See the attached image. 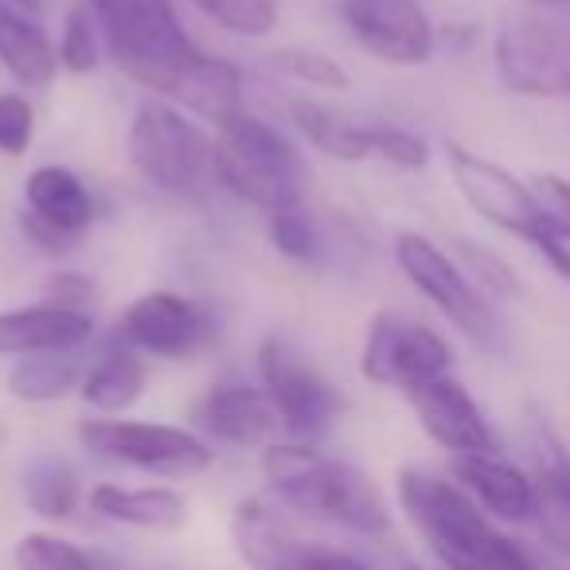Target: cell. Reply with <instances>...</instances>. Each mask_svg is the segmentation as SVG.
<instances>
[{"instance_id": "cell-13", "label": "cell", "mask_w": 570, "mask_h": 570, "mask_svg": "<svg viewBox=\"0 0 570 570\" xmlns=\"http://www.w3.org/2000/svg\"><path fill=\"white\" fill-rule=\"evenodd\" d=\"M118 344L157 360H191L215 341V321L199 302L173 289H149L118 321Z\"/></svg>"}, {"instance_id": "cell-15", "label": "cell", "mask_w": 570, "mask_h": 570, "mask_svg": "<svg viewBox=\"0 0 570 570\" xmlns=\"http://www.w3.org/2000/svg\"><path fill=\"white\" fill-rule=\"evenodd\" d=\"M98 207L79 173L63 165H40L24 180V227L43 250H71V243L90 230Z\"/></svg>"}, {"instance_id": "cell-7", "label": "cell", "mask_w": 570, "mask_h": 570, "mask_svg": "<svg viewBox=\"0 0 570 570\" xmlns=\"http://www.w3.org/2000/svg\"><path fill=\"white\" fill-rule=\"evenodd\" d=\"M79 438L90 453L118 461L137 473L153 476H199L212 469L215 450L207 438L191 434L173 422H137V419H90L79 426Z\"/></svg>"}, {"instance_id": "cell-24", "label": "cell", "mask_w": 570, "mask_h": 570, "mask_svg": "<svg viewBox=\"0 0 570 570\" xmlns=\"http://www.w3.org/2000/svg\"><path fill=\"white\" fill-rule=\"evenodd\" d=\"M535 515L543 520L547 535L570 551V450L551 434V430H539L535 438Z\"/></svg>"}, {"instance_id": "cell-6", "label": "cell", "mask_w": 570, "mask_h": 570, "mask_svg": "<svg viewBox=\"0 0 570 570\" xmlns=\"http://www.w3.org/2000/svg\"><path fill=\"white\" fill-rule=\"evenodd\" d=\"M395 262L406 282L419 289V297H426L473 348L504 352V321L492 309V297L476 289V282L453 254H445L434 238L419 230H403L395 238Z\"/></svg>"}, {"instance_id": "cell-25", "label": "cell", "mask_w": 570, "mask_h": 570, "mask_svg": "<svg viewBox=\"0 0 570 570\" xmlns=\"http://www.w3.org/2000/svg\"><path fill=\"white\" fill-rule=\"evenodd\" d=\"M82 356L79 348L67 352H36V356H20L9 372V395L20 399V403L32 406H48L59 403L63 395L82 387Z\"/></svg>"}, {"instance_id": "cell-10", "label": "cell", "mask_w": 570, "mask_h": 570, "mask_svg": "<svg viewBox=\"0 0 570 570\" xmlns=\"http://www.w3.org/2000/svg\"><path fill=\"white\" fill-rule=\"evenodd\" d=\"M492 67L512 95L570 98V32L543 17H508L492 36Z\"/></svg>"}, {"instance_id": "cell-4", "label": "cell", "mask_w": 570, "mask_h": 570, "mask_svg": "<svg viewBox=\"0 0 570 570\" xmlns=\"http://www.w3.org/2000/svg\"><path fill=\"white\" fill-rule=\"evenodd\" d=\"M215 180L235 199L269 215L302 199V157L285 134L243 106L215 121Z\"/></svg>"}, {"instance_id": "cell-14", "label": "cell", "mask_w": 570, "mask_h": 570, "mask_svg": "<svg viewBox=\"0 0 570 570\" xmlns=\"http://www.w3.org/2000/svg\"><path fill=\"white\" fill-rule=\"evenodd\" d=\"M348 36L387 67H426L438 32L422 0H341Z\"/></svg>"}, {"instance_id": "cell-8", "label": "cell", "mask_w": 570, "mask_h": 570, "mask_svg": "<svg viewBox=\"0 0 570 570\" xmlns=\"http://www.w3.org/2000/svg\"><path fill=\"white\" fill-rule=\"evenodd\" d=\"M258 372L262 391H266L289 442L317 445L341 419L336 387L313 367V360H305L297 344L282 341V336H266L258 348Z\"/></svg>"}, {"instance_id": "cell-35", "label": "cell", "mask_w": 570, "mask_h": 570, "mask_svg": "<svg viewBox=\"0 0 570 570\" xmlns=\"http://www.w3.org/2000/svg\"><path fill=\"white\" fill-rule=\"evenodd\" d=\"M36 141V110L24 95H0V153L24 157Z\"/></svg>"}, {"instance_id": "cell-29", "label": "cell", "mask_w": 570, "mask_h": 570, "mask_svg": "<svg viewBox=\"0 0 570 570\" xmlns=\"http://www.w3.org/2000/svg\"><path fill=\"white\" fill-rule=\"evenodd\" d=\"M266 230H269V243H274V250L282 254V258H289V262H302V266L317 262L321 250H325L317 223H313V215L305 212V199H294V204H285V207H277V212H269L266 215Z\"/></svg>"}, {"instance_id": "cell-17", "label": "cell", "mask_w": 570, "mask_h": 570, "mask_svg": "<svg viewBox=\"0 0 570 570\" xmlns=\"http://www.w3.org/2000/svg\"><path fill=\"white\" fill-rule=\"evenodd\" d=\"M453 481L481 504L484 515L504 523H528L535 520V481L531 473H523L520 465H512L500 453H469V458H453L450 465Z\"/></svg>"}, {"instance_id": "cell-26", "label": "cell", "mask_w": 570, "mask_h": 570, "mask_svg": "<svg viewBox=\"0 0 570 570\" xmlns=\"http://www.w3.org/2000/svg\"><path fill=\"white\" fill-rule=\"evenodd\" d=\"M24 500L43 520H67L82 500V481L71 461L40 458L24 469Z\"/></svg>"}, {"instance_id": "cell-5", "label": "cell", "mask_w": 570, "mask_h": 570, "mask_svg": "<svg viewBox=\"0 0 570 570\" xmlns=\"http://www.w3.org/2000/svg\"><path fill=\"white\" fill-rule=\"evenodd\" d=\"M129 165L145 184L176 199H204L215 188V137L165 98H141L129 121Z\"/></svg>"}, {"instance_id": "cell-40", "label": "cell", "mask_w": 570, "mask_h": 570, "mask_svg": "<svg viewBox=\"0 0 570 570\" xmlns=\"http://www.w3.org/2000/svg\"><path fill=\"white\" fill-rule=\"evenodd\" d=\"M395 570H422V567H414V562H399Z\"/></svg>"}, {"instance_id": "cell-18", "label": "cell", "mask_w": 570, "mask_h": 570, "mask_svg": "<svg viewBox=\"0 0 570 570\" xmlns=\"http://www.w3.org/2000/svg\"><path fill=\"white\" fill-rule=\"evenodd\" d=\"M196 422L207 438L227 445H262L266 450L282 430L266 391L250 383H215L196 411Z\"/></svg>"}, {"instance_id": "cell-2", "label": "cell", "mask_w": 570, "mask_h": 570, "mask_svg": "<svg viewBox=\"0 0 570 570\" xmlns=\"http://www.w3.org/2000/svg\"><path fill=\"white\" fill-rule=\"evenodd\" d=\"M262 473L282 508L356 531V535H387L391 508L380 484L348 461L325 458L317 445L269 442L262 450Z\"/></svg>"}, {"instance_id": "cell-33", "label": "cell", "mask_w": 570, "mask_h": 570, "mask_svg": "<svg viewBox=\"0 0 570 570\" xmlns=\"http://www.w3.org/2000/svg\"><path fill=\"white\" fill-rule=\"evenodd\" d=\"M372 157L387 160L395 168H406V173H419V168L430 165V145L414 129L391 126V121H372Z\"/></svg>"}, {"instance_id": "cell-1", "label": "cell", "mask_w": 570, "mask_h": 570, "mask_svg": "<svg viewBox=\"0 0 570 570\" xmlns=\"http://www.w3.org/2000/svg\"><path fill=\"white\" fill-rule=\"evenodd\" d=\"M87 9L110 63L153 98L180 102L212 59L184 32L173 0H87Z\"/></svg>"}, {"instance_id": "cell-23", "label": "cell", "mask_w": 570, "mask_h": 570, "mask_svg": "<svg viewBox=\"0 0 570 570\" xmlns=\"http://www.w3.org/2000/svg\"><path fill=\"white\" fill-rule=\"evenodd\" d=\"M145 387H149V372H145L141 352L118 344V348L102 352V356L87 367L79 395H82V403L95 406L102 419H121V414L145 395Z\"/></svg>"}, {"instance_id": "cell-12", "label": "cell", "mask_w": 570, "mask_h": 570, "mask_svg": "<svg viewBox=\"0 0 570 570\" xmlns=\"http://www.w3.org/2000/svg\"><path fill=\"white\" fill-rule=\"evenodd\" d=\"M445 168H450V180L458 188V196L484 223H492L497 230H504V235L520 238L528 246L547 235L543 215H539L528 180L508 173L504 165H497V160L481 157V153L465 149L458 141H445Z\"/></svg>"}, {"instance_id": "cell-39", "label": "cell", "mask_w": 570, "mask_h": 570, "mask_svg": "<svg viewBox=\"0 0 570 570\" xmlns=\"http://www.w3.org/2000/svg\"><path fill=\"white\" fill-rule=\"evenodd\" d=\"M12 4H20V9H32V12L43 9V0H12Z\"/></svg>"}, {"instance_id": "cell-27", "label": "cell", "mask_w": 570, "mask_h": 570, "mask_svg": "<svg viewBox=\"0 0 570 570\" xmlns=\"http://www.w3.org/2000/svg\"><path fill=\"white\" fill-rule=\"evenodd\" d=\"M12 562L17 570H114L102 554L48 531H28L12 551Z\"/></svg>"}, {"instance_id": "cell-30", "label": "cell", "mask_w": 570, "mask_h": 570, "mask_svg": "<svg viewBox=\"0 0 570 570\" xmlns=\"http://www.w3.org/2000/svg\"><path fill=\"white\" fill-rule=\"evenodd\" d=\"M223 32L243 40H266L277 28V0H188Z\"/></svg>"}, {"instance_id": "cell-20", "label": "cell", "mask_w": 570, "mask_h": 570, "mask_svg": "<svg viewBox=\"0 0 570 570\" xmlns=\"http://www.w3.org/2000/svg\"><path fill=\"white\" fill-rule=\"evenodd\" d=\"M0 67L17 87L24 90H48L56 82L59 48L32 9H20L12 0H0Z\"/></svg>"}, {"instance_id": "cell-21", "label": "cell", "mask_w": 570, "mask_h": 570, "mask_svg": "<svg viewBox=\"0 0 570 570\" xmlns=\"http://www.w3.org/2000/svg\"><path fill=\"white\" fill-rule=\"evenodd\" d=\"M87 500L102 520L121 523V528H137V531H176V528H184V520H188L184 497L173 489H165V484L129 489V484L102 481L87 492Z\"/></svg>"}, {"instance_id": "cell-32", "label": "cell", "mask_w": 570, "mask_h": 570, "mask_svg": "<svg viewBox=\"0 0 570 570\" xmlns=\"http://www.w3.org/2000/svg\"><path fill=\"white\" fill-rule=\"evenodd\" d=\"M458 254H461L465 274L473 277L476 289H481L484 297H497V302H504V297H520V277H515V269L508 266L500 254L484 250L481 243H469V238H461L458 243Z\"/></svg>"}, {"instance_id": "cell-11", "label": "cell", "mask_w": 570, "mask_h": 570, "mask_svg": "<svg viewBox=\"0 0 570 570\" xmlns=\"http://www.w3.org/2000/svg\"><path fill=\"white\" fill-rule=\"evenodd\" d=\"M230 539L238 559L250 570H372L352 551L297 535L294 523L282 515V504L262 497H250L235 508Z\"/></svg>"}, {"instance_id": "cell-38", "label": "cell", "mask_w": 570, "mask_h": 570, "mask_svg": "<svg viewBox=\"0 0 570 570\" xmlns=\"http://www.w3.org/2000/svg\"><path fill=\"white\" fill-rule=\"evenodd\" d=\"M539 9H570V0H531Z\"/></svg>"}, {"instance_id": "cell-34", "label": "cell", "mask_w": 570, "mask_h": 570, "mask_svg": "<svg viewBox=\"0 0 570 570\" xmlns=\"http://www.w3.org/2000/svg\"><path fill=\"white\" fill-rule=\"evenodd\" d=\"M528 188L535 196L539 215H543L547 235L559 238V243H570V176L535 173L528 180Z\"/></svg>"}, {"instance_id": "cell-16", "label": "cell", "mask_w": 570, "mask_h": 570, "mask_svg": "<svg viewBox=\"0 0 570 570\" xmlns=\"http://www.w3.org/2000/svg\"><path fill=\"white\" fill-rule=\"evenodd\" d=\"M411 411L419 426L434 445H442L450 458H469V453H497V430L489 426L481 403L461 387L453 375L430 380L414 387Z\"/></svg>"}, {"instance_id": "cell-31", "label": "cell", "mask_w": 570, "mask_h": 570, "mask_svg": "<svg viewBox=\"0 0 570 570\" xmlns=\"http://www.w3.org/2000/svg\"><path fill=\"white\" fill-rule=\"evenodd\" d=\"M102 63V36L90 17L87 0H79L63 20V40H59V67L67 75H95Z\"/></svg>"}, {"instance_id": "cell-19", "label": "cell", "mask_w": 570, "mask_h": 570, "mask_svg": "<svg viewBox=\"0 0 570 570\" xmlns=\"http://www.w3.org/2000/svg\"><path fill=\"white\" fill-rule=\"evenodd\" d=\"M95 333V317L87 309L67 305H24V309L0 313V356H36V352L82 348Z\"/></svg>"}, {"instance_id": "cell-3", "label": "cell", "mask_w": 570, "mask_h": 570, "mask_svg": "<svg viewBox=\"0 0 570 570\" xmlns=\"http://www.w3.org/2000/svg\"><path fill=\"white\" fill-rule=\"evenodd\" d=\"M399 500L406 520L419 528L445 570H543L512 535L497 528L481 512L473 497L458 481L403 469Z\"/></svg>"}, {"instance_id": "cell-36", "label": "cell", "mask_w": 570, "mask_h": 570, "mask_svg": "<svg viewBox=\"0 0 570 570\" xmlns=\"http://www.w3.org/2000/svg\"><path fill=\"white\" fill-rule=\"evenodd\" d=\"M95 297V282L87 274H51L48 282V302L67 305V309H87Z\"/></svg>"}, {"instance_id": "cell-28", "label": "cell", "mask_w": 570, "mask_h": 570, "mask_svg": "<svg viewBox=\"0 0 570 570\" xmlns=\"http://www.w3.org/2000/svg\"><path fill=\"white\" fill-rule=\"evenodd\" d=\"M266 67L277 71L282 79H294L309 90H348L352 79L333 56L317 48H302V43H285V48H274L266 56Z\"/></svg>"}, {"instance_id": "cell-22", "label": "cell", "mask_w": 570, "mask_h": 570, "mask_svg": "<svg viewBox=\"0 0 570 570\" xmlns=\"http://www.w3.org/2000/svg\"><path fill=\"white\" fill-rule=\"evenodd\" d=\"M289 118L305 134V141L317 153H325L328 160L360 165V160L372 157V121H356L352 114L317 102V98H294Z\"/></svg>"}, {"instance_id": "cell-9", "label": "cell", "mask_w": 570, "mask_h": 570, "mask_svg": "<svg viewBox=\"0 0 570 570\" xmlns=\"http://www.w3.org/2000/svg\"><path fill=\"white\" fill-rule=\"evenodd\" d=\"M453 367V348L438 328L422 325L403 313H375L367 321L364 348H360V372L380 387H395L411 395L430 380H442Z\"/></svg>"}, {"instance_id": "cell-37", "label": "cell", "mask_w": 570, "mask_h": 570, "mask_svg": "<svg viewBox=\"0 0 570 570\" xmlns=\"http://www.w3.org/2000/svg\"><path fill=\"white\" fill-rule=\"evenodd\" d=\"M531 250L551 266V274L559 277L562 285H570V243H559V238L543 235L539 243H531Z\"/></svg>"}]
</instances>
